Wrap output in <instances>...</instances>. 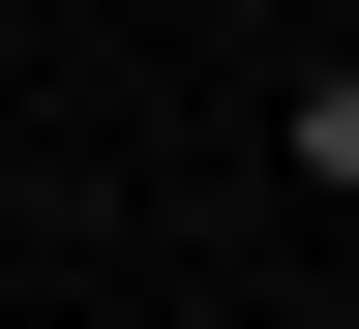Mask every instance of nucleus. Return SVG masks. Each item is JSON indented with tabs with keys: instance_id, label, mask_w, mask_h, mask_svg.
Masks as SVG:
<instances>
[{
	"instance_id": "1",
	"label": "nucleus",
	"mask_w": 359,
	"mask_h": 329,
	"mask_svg": "<svg viewBox=\"0 0 359 329\" xmlns=\"http://www.w3.org/2000/svg\"><path fill=\"white\" fill-rule=\"evenodd\" d=\"M299 180H330V210H359V60H299Z\"/></svg>"
}]
</instances>
